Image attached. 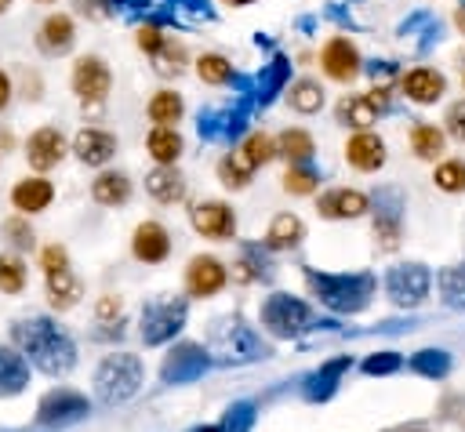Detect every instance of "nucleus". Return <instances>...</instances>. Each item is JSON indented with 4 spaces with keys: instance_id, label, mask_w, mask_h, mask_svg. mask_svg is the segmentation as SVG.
Wrapping results in <instances>:
<instances>
[{
    "instance_id": "nucleus-20",
    "label": "nucleus",
    "mask_w": 465,
    "mask_h": 432,
    "mask_svg": "<svg viewBox=\"0 0 465 432\" xmlns=\"http://www.w3.org/2000/svg\"><path fill=\"white\" fill-rule=\"evenodd\" d=\"M131 250H134L138 261L156 265V261H163L171 254V236H167V229L160 221H142L134 229V236H131Z\"/></svg>"
},
{
    "instance_id": "nucleus-50",
    "label": "nucleus",
    "mask_w": 465,
    "mask_h": 432,
    "mask_svg": "<svg viewBox=\"0 0 465 432\" xmlns=\"http://www.w3.org/2000/svg\"><path fill=\"white\" fill-rule=\"evenodd\" d=\"M432 25H440V18H436L432 11H414L411 18H403V22H400V36H414L418 29H421V33H429Z\"/></svg>"
},
{
    "instance_id": "nucleus-41",
    "label": "nucleus",
    "mask_w": 465,
    "mask_h": 432,
    "mask_svg": "<svg viewBox=\"0 0 465 432\" xmlns=\"http://www.w3.org/2000/svg\"><path fill=\"white\" fill-rule=\"evenodd\" d=\"M316 171L309 167V163H287V171H283V189L291 192V196H309L312 189H316Z\"/></svg>"
},
{
    "instance_id": "nucleus-23",
    "label": "nucleus",
    "mask_w": 465,
    "mask_h": 432,
    "mask_svg": "<svg viewBox=\"0 0 465 432\" xmlns=\"http://www.w3.org/2000/svg\"><path fill=\"white\" fill-rule=\"evenodd\" d=\"M73 40H76V25L69 15H47L36 33V47L44 54H65L73 47Z\"/></svg>"
},
{
    "instance_id": "nucleus-14",
    "label": "nucleus",
    "mask_w": 465,
    "mask_h": 432,
    "mask_svg": "<svg viewBox=\"0 0 465 432\" xmlns=\"http://www.w3.org/2000/svg\"><path fill=\"white\" fill-rule=\"evenodd\" d=\"M189 221H193V229H196L203 240H232V232H236V214H232V207L222 203V200H203V203H196L193 214H189Z\"/></svg>"
},
{
    "instance_id": "nucleus-3",
    "label": "nucleus",
    "mask_w": 465,
    "mask_h": 432,
    "mask_svg": "<svg viewBox=\"0 0 465 432\" xmlns=\"http://www.w3.org/2000/svg\"><path fill=\"white\" fill-rule=\"evenodd\" d=\"M138 385H142V359L131 352H113L94 370V396L109 407L131 399L138 392Z\"/></svg>"
},
{
    "instance_id": "nucleus-7",
    "label": "nucleus",
    "mask_w": 465,
    "mask_h": 432,
    "mask_svg": "<svg viewBox=\"0 0 465 432\" xmlns=\"http://www.w3.org/2000/svg\"><path fill=\"white\" fill-rule=\"evenodd\" d=\"M214 349H218V356L225 363H254V359H265L269 356V345L243 319H229L225 327H218Z\"/></svg>"
},
{
    "instance_id": "nucleus-60",
    "label": "nucleus",
    "mask_w": 465,
    "mask_h": 432,
    "mask_svg": "<svg viewBox=\"0 0 465 432\" xmlns=\"http://www.w3.org/2000/svg\"><path fill=\"white\" fill-rule=\"evenodd\" d=\"M189 432H218V425H196V428H189Z\"/></svg>"
},
{
    "instance_id": "nucleus-16",
    "label": "nucleus",
    "mask_w": 465,
    "mask_h": 432,
    "mask_svg": "<svg viewBox=\"0 0 465 432\" xmlns=\"http://www.w3.org/2000/svg\"><path fill=\"white\" fill-rule=\"evenodd\" d=\"M400 91H403L414 105H432V102L443 98L447 80H443V73H436V69H429V65H414V69H407V73L400 76Z\"/></svg>"
},
{
    "instance_id": "nucleus-46",
    "label": "nucleus",
    "mask_w": 465,
    "mask_h": 432,
    "mask_svg": "<svg viewBox=\"0 0 465 432\" xmlns=\"http://www.w3.org/2000/svg\"><path fill=\"white\" fill-rule=\"evenodd\" d=\"M25 287V265L15 254H0V290L4 294H18Z\"/></svg>"
},
{
    "instance_id": "nucleus-6",
    "label": "nucleus",
    "mask_w": 465,
    "mask_h": 432,
    "mask_svg": "<svg viewBox=\"0 0 465 432\" xmlns=\"http://www.w3.org/2000/svg\"><path fill=\"white\" fill-rule=\"evenodd\" d=\"M251 113H254V98H236V105L229 109H203L196 131L203 142H236L247 131Z\"/></svg>"
},
{
    "instance_id": "nucleus-42",
    "label": "nucleus",
    "mask_w": 465,
    "mask_h": 432,
    "mask_svg": "<svg viewBox=\"0 0 465 432\" xmlns=\"http://www.w3.org/2000/svg\"><path fill=\"white\" fill-rule=\"evenodd\" d=\"M218 182H222L225 189H247V185H251V171L240 163L236 152H229V156L218 160Z\"/></svg>"
},
{
    "instance_id": "nucleus-1",
    "label": "nucleus",
    "mask_w": 465,
    "mask_h": 432,
    "mask_svg": "<svg viewBox=\"0 0 465 432\" xmlns=\"http://www.w3.org/2000/svg\"><path fill=\"white\" fill-rule=\"evenodd\" d=\"M11 338L18 345L22 356H29V363H36L44 374L58 378V374H69L73 363H76V345L73 338L47 316H29V319H18L11 327Z\"/></svg>"
},
{
    "instance_id": "nucleus-29",
    "label": "nucleus",
    "mask_w": 465,
    "mask_h": 432,
    "mask_svg": "<svg viewBox=\"0 0 465 432\" xmlns=\"http://www.w3.org/2000/svg\"><path fill=\"white\" fill-rule=\"evenodd\" d=\"M145 149H149V156L156 160V167H174V160L182 156V134H178V127H153L149 131V138H145Z\"/></svg>"
},
{
    "instance_id": "nucleus-37",
    "label": "nucleus",
    "mask_w": 465,
    "mask_h": 432,
    "mask_svg": "<svg viewBox=\"0 0 465 432\" xmlns=\"http://www.w3.org/2000/svg\"><path fill=\"white\" fill-rule=\"evenodd\" d=\"M287 102H291V109H294V113L312 116V113H320V109H323V87H320L316 80H298V83L291 87Z\"/></svg>"
},
{
    "instance_id": "nucleus-15",
    "label": "nucleus",
    "mask_w": 465,
    "mask_h": 432,
    "mask_svg": "<svg viewBox=\"0 0 465 432\" xmlns=\"http://www.w3.org/2000/svg\"><path fill=\"white\" fill-rule=\"evenodd\" d=\"M225 280H229L225 265H222L218 258H211V254H196V258L189 261V269H185V290H189L193 298H211V294H218V290L225 287Z\"/></svg>"
},
{
    "instance_id": "nucleus-25",
    "label": "nucleus",
    "mask_w": 465,
    "mask_h": 432,
    "mask_svg": "<svg viewBox=\"0 0 465 432\" xmlns=\"http://www.w3.org/2000/svg\"><path fill=\"white\" fill-rule=\"evenodd\" d=\"M287 80H291V62L283 58V54H276L269 65H262V73L254 76V105H269L283 87H287Z\"/></svg>"
},
{
    "instance_id": "nucleus-24",
    "label": "nucleus",
    "mask_w": 465,
    "mask_h": 432,
    "mask_svg": "<svg viewBox=\"0 0 465 432\" xmlns=\"http://www.w3.org/2000/svg\"><path fill=\"white\" fill-rule=\"evenodd\" d=\"M54 200V185L47 178H22L15 189H11V203L22 211V214H36V211H47Z\"/></svg>"
},
{
    "instance_id": "nucleus-53",
    "label": "nucleus",
    "mask_w": 465,
    "mask_h": 432,
    "mask_svg": "<svg viewBox=\"0 0 465 432\" xmlns=\"http://www.w3.org/2000/svg\"><path fill=\"white\" fill-rule=\"evenodd\" d=\"M367 73H371L374 87H389V80L396 76V62H374V65H367Z\"/></svg>"
},
{
    "instance_id": "nucleus-58",
    "label": "nucleus",
    "mask_w": 465,
    "mask_h": 432,
    "mask_svg": "<svg viewBox=\"0 0 465 432\" xmlns=\"http://www.w3.org/2000/svg\"><path fill=\"white\" fill-rule=\"evenodd\" d=\"M11 102V80H7V73H0V109Z\"/></svg>"
},
{
    "instance_id": "nucleus-36",
    "label": "nucleus",
    "mask_w": 465,
    "mask_h": 432,
    "mask_svg": "<svg viewBox=\"0 0 465 432\" xmlns=\"http://www.w3.org/2000/svg\"><path fill=\"white\" fill-rule=\"evenodd\" d=\"M240 163L247 167V171H254V167H265L272 156H276V142L269 138V134H262V131H254V134H247L243 138V145H240Z\"/></svg>"
},
{
    "instance_id": "nucleus-21",
    "label": "nucleus",
    "mask_w": 465,
    "mask_h": 432,
    "mask_svg": "<svg viewBox=\"0 0 465 432\" xmlns=\"http://www.w3.org/2000/svg\"><path fill=\"white\" fill-rule=\"evenodd\" d=\"M352 367V359L349 356H334V359H327L320 370H312L309 378H305V385H302V396L309 399V403H323V399H331L334 396V388H338V381H341V374Z\"/></svg>"
},
{
    "instance_id": "nucleus-17",
    "label": "nucleus",
    "mask_w": 465,
    "mask_h": 432,
    "mask_svg": "<svg viewBox=\"0 0 465 432\" xmlns=\"http://www.w3.org/2000/svg\"><path fill=\"white\" fill-rule=\"evenodd\" d=\"M62 156H65V138H62L58 127H40V131L29 134L25 160H29L33 171H51V167H58Z\"/></svg>"
},
{
    "instance_id": "nucleus-4",
    "label": "nucleus",
    "mask_w": 465,
    "mask_h": 432,
    "mask_svg": "<svg viewBox=\"0 0 465 432\" xmlns=\"http://www.w3.org/2000/svg\"><path fill=\"white\" fill-rule=\"evenodd\" d=\"M312 309L302 301V298H291V294H269L262 301V327L272 334V338H298L312 327Z\"/></svg>"
},
{
    "instance_id": "nucleus-2",
    "label": "nucleus",
    "mask_w": 465,
    "mask_h": 432,
    "mask_svg": "<svg viewBox=\"0 0 465 432\" xmlns=\"http://www.w3.org/2000/svg\"><path fill=\"white\" fill-rule=\"evenodd\" d=\"M305 283L309 290L320 298V305H327L331 312H363L374 298V276L371 272H316L305 269Z\"/></svg>"
},
{
    "instance_id": "nucleus-10",
    "label": "nucleus",
    "mask_w": 465,
    "mask_h": 432,
    "mask_svg": "<svg viewBox=\"0 0 465 432\" xmlns=\"http://www.w3.org/2000/svg\"><path fill=\"white\" fill-rule=\"evenodd\" d=\"M429 287H432V272L421 265V261H403V265H392L389 276H385V290L396 305L403 309H414L429 298Z\"/></svg>"
},
{
    "instance_id": "nucleus-56",
    "label": "nucleus",
    "mask_w": 465,
    "mask_h": 432,
    "mask_svg": "<svg viewBox=\"0 0 465 432\" xmlns=\"http://www.w3.org/2000/svg\"><path fill=\"white\" fill-rule=\"evenodd\" d=\"M323 15H327L331 22H338V25H349V29L356 25V22H352V15H349V11H341V4H327V7H323Z\"/></svg>"
},
{
    "instance_id": "nucleus-32",
    "label": "nucleus",
    "mask_w": 465,
    "mask_h": 432,
    "mask_svg": "<svg viewBox=\"0 0 465 432\" xmlns=\"http://www.w3.org/2000/svg\"><path fill=\"white\" fill-rule=\"evenodd\" d=\"M276 152L287 160V163H309L316 145H312V134L302 131V127H287L280 138H276Z\"/></svg>"
},
{
    "instance_id": "nucleus-44",
    "label": "nucleus",
    "mask_w": 465,
    "mask_h": 432,
    "mask_svg": "<svg viewBox=\"0 0 465 432\" xmlns=\"http://www.w3.org/2000/svg\"><path fill=\"white\" fill-rule=\"evenodd\" d=\"M251 425H254V403L251 399H240V403H232L222 414L218 432H251Z\"/></svg>"
},
{
    "instance_id": "nucleus-8",
    "label": "nucleus",
    "mask_w": 465,
    "mask_h": 432,
    "mask_svg": "<svg viewBox=\"0 0 465 432\" xmlns=\"http://www.w3.org/2000/svg\"><path fill=\"white\" fill-rule=\"evenodd\" d=\"M91 414V403L84 392L76 388H51L40 403H36V421L44 428H65V425H76Z\"/></svg>"
},
{
    "instance_id": "nucleus-30",
    "label": "nucleus",
    "mask_w": 465,
    "mask_h": 432,
    "mask_svg": "<svg viewBox=\"0 0 465 432\" xmlns=\"http://www.w3.org/2000/svg\"><path fill=\"white\" fill-rule=\"evenodd\" d=\"M302 236H305V225L298 214H276L269 221V232H265V247L269 250H291L302 243Z\"/></svg>"
},
{
    "instance_id": "nucleus-63",
    "label": "nucleus",
    "mask_w": 465,
    "mask_h": 432,
    "mask_svg": "<svg viewBox=\"0 0 465 432\" xmlns=\"http://www.w3.org/2000/svg\"><path fill=\"white\" fill-rule=\"evenodd\" d=\"M11 7V0H0V11H7Z\"/></svg>"
},
{
    "instance_id": "nucleus-43",
    "label": "nucleus",
    "mask_w": 465,
    "mask_h": 432,
    "mask_svg": "<svg viewBox=\"0 0 465 432\" xmlns=\"http://www.w3.org/2000/svg\"><path fill=\"white\" fill-rule=\"evenodd\" d=\"M436 189L443 192H465V160H443L432 174Z\"/></svg>"
},
{
    "instance_id": "nucleus-61",
    "label": "nucleus",
    "mask_w": 465,
    "mask_h": 432,
    "mask_svg": "<svg viewBox=\"0 0 465 432\" xmlns=\"http://www.w3.org/2000/svg\"><path fill=\"white\" fill-rule=\"evenodd\" d=\"M222 4H229V7H243V4H254V0H222Z\"/></svg>"
},
{
    "instance_id": "nucleus-52",
    "label": "nucleus",
    "mask_w": 465,
    "mask_h": 432,
    "mask_svg": "<svg viewBox=\"0 0 465 432\" xmlns=\"http://www.w3.org/2000/svg\"><path fill=\"white\" fill-rule=\"evenodd\" d=\"M40 265H44V272H58V269H69V254H65V247H58V243L44 247V254H40Z\"/></svg>"
},
{
    "instance_id": "nucleus-26",
    "label": "nucleus",
    "mask_w": 465,
    "mask_h": 432,
    "mask_svg": "<svg viewBox=\"0 0 465 432\" xmlns=\"http://www.w3.org/2000/svg\"><path fill=\"white\" fill-rule=\"evenodd\" d=\"M29 385V363L18 349L0 345V396H18Z\"/></svg>"
},
{
    "instance_id": "nucleus-51",
    "label": "nucleus",
    "mask_w": 465,
    "mask_h": 432,
    "mask_svg": "<svg viewBox=\"0 0 465 432\" xmlns=\"http://www.w3.org/2000/svg\"><path fill=\"white\" fill-rule=\"evenodd\" d=\"M443 123H447V134H450L454 142H465V98L454 102V105H447Z\"/></svg>"
},
{
    "instance_id": "nucleus-11",
    "label": "nucleus",
    "mask_w": 465,
    "mask_h": 432,
    "mask_svg": "<svg viewBox=\"0 0 465 432\" xmlns=\"http://www.w3.org/2000/svg\"><path fill=\"white\" fill-rule=\"evenodd\" d=\"M109 87H113V73H109L105 58H98V54L76 58V65H73V94H76L84 105L105 102Z\"/></svg>"
},
{
    "instance_id": "nucleus-55",
    "label": "nucleus",
    "mask_w": 465,
    "mask_h": 432,
    "mask_svg": "<svg viewBox=\"0 0 465 432\" xmlns=\"http://www.w3.org/2000/svg\"><path fill=\"white\" fill-rule=\"evenodd\" d=\"M367 102H371L378 113H385V109L392 105V98H389V87H371V91H367Z\"/></svg>"
},
{
    "instance_id": "nucleus-13",
    "label": "nucleus",
    "mask_w": 465,
    "mask_h": 432,
    "mask_svg": "<svg viewBox=\"0 0 465 432\" xmlns=\"http://www.w3.org/2000/svg\"><path fill=\"white\" fill-rule=\"evenodd\" d=\"M320 65L334 83H352L363 73V58L349 36H331L320 51Z\"/></svg>"
},
{
    "instance_id": "nucleus-9",
    "label": "nucleus",
    "mask_w": 465,
    "mask_h": 432,
    "mask_svg": "<svg viewBox=\"0 0 465 432\" xmlns=\"http://www.w3.org/2000/svg\"><path fill=\"white\" fill-rule=\"evenodd\" d=\"M374 243L378 250H396L403 240V196L400 189H378L374 192Z\"/></svg>"
},
{
    "instance_id": "nucleus-22",
    "label": "nucleus",
    "mask_w": 465,
    "mask_h": 432,
    "mask_svg": "<svg viewBox=\"0 0 465 432\" xmlns=\"http://www.w3.org/2000/svg\"><path fill=\"white\" fill-rule=\"evenodd\" d=\"M316 211L323 214V218H360V214H367L371 211V200L360 192V189H331V192H323L320 196V203H316Z\"/></svg>"
},
{
    "instance_id": "nucleus-62",
    "label": "nucleus",
    "mask_w": 465,
    "mask_h": 432,
    "mask_svg": "<svg viewBox=\"0 0 465 432\" xmlns=\"http://www.w3.org/2000/svg\"><path fill=\"white\" fill-rule=\"evenodd\" d=\"M389 432H425V428H418V425H411V428H407V425H403V428H389Z\"/></svg>"
},
{
    "instance_id": "nucleus-57",
    "label": "nucleus",
    "mask_w": 465,
    "mask_h": 432,
    "mask_svg": "<svg viewBox=\"0 0 465 432\" xmlns=\"http://www.w3.org/2000/svg\"><path fill=\"white\" fill-rule=\"evenodd\" d=\"M178 4H182L185 11H193V15H211V11H207V7H211L207 0H178Z\"/></svg>"
},
{
    "instance_id": "nucleus-64",
    "label": "nucleus",
    "mask_w": 465,
    "mask_h": 432,
    "mask_svg": "<svg viewBox=\"0 0 465 432\" xmlns=\"http://www.w3.org/2000/svg\"><path fill=\"white\" fill-rule=\"evenodd\" d=\"M40 4H51V0H40Z\"/></svg>"
},
{
    "instance_id": "nucleus-18",
    "label": "nucleus",
    "mask_w": 465,
    "mask_h": 432,
    "mask_svg": "<svg viewBox=\"0 0 465 432\" xmlns=\"http://www.w3.org/2000/svg\"><path fill=\"white\" fill-rule=\"evenodd\" d=\"M73 152H76L80 163L102 167V163H109L113 152H116V134H109V131H102V127H84V131L73 138Z\"/></svg>"
},
{
    "instance_id": "nucleus-12",
    "label": "nucleus",
    "mask_w": 465,
    "mask_h": 432,
    "mask_svg": "<svg viewBox=\"0 0 465 432\" xmlns=\"http://www.w3.org/2000/svg\"><path fill=\"white\" fill-rule=\"evenodd\" d=\"M207 367H211L207 349H200V345H193V341H182V345H174V349L163 356L160 378H163L167 385H185V381H196Z\"/></svg>"
},
{
    "instance_id": "nucleus-54",
    "label": "nucleus",
    "mask_w": 465,
    "mask_h": 432,
    "mask_svg": "<svg viewBox=\"0 0 465 432\" xmlns=\"http://www.w3.org/2000/svg\"><path fill=\"white\" fill-rule=\"evenodd\" d=\"M120 298H113V294H105V298H98V309H94V316L102 319V323H109V319H120Z\"/></svg>"
},
{
    "instance_id": "nucleus-40",
    "label": "nucleus",
    "mask_w": 465,
    "mask_h": 432,
    "mask_svg": "<svg viewBox=\"0 0 465 432\" xmlns=\"http://www.w3.org/2000/svg\"><path fill=\"white\" fill-rule=\"evenodd\" d=\"M196 76L211 87H222V83H232V65L225 54H200L196 58Z\"/></svg>"
},
{
    "instance_id": "nucleus-34",
    "label": "nucleus",
    "mask_w": 465,
    "mask_h": 432,
    "mask_svg": "<svg viewBox=\"0 0 465 432\" xmlns=\"http://www.w3.org/2000/svg\"><path fill=\"white\" fill-rule=\"evenodd\" d=\"M47 301L54 309H73L80 301V280L69 272V269H58V272H47Z\"/></svg>"
},
{
    "instance_id": "nucleus-39",
    "label": "nucleus",
    "mask_w": 465,
    "mask_h": 432,
    "mask_svg": "<svg viewBox=\"0 0 465 432\" xmlns=\"http://www.w3.org/2000/svg\"><path fill=\"white\" fill-rule=\"evenodd\" d=\"M411 370L421 378H443L450 370V352L447 349H421L411 356Z\"/></svg>"
},
{
    "instance_id": "nucleus-38",
    "label": "nucleus",
    "mask_w": 465,
    "mask_h": 432,
    "mask_svg": "<svg viewBox=\"0 0 465 432\" xmlns=\"http://www.w3.org/2000/svg\"><path fill=\"white\" fill-rule=\"evenodd\" d=\"M440 298L447 309H465V269L461 265L440 269Z\"/></svg>"
},
{
    "instance_id": "nucleus-28",
    "label": "nucleus",
    "mask_w": 465,
    "mask_h": 432,
    "mask_svg": "<svg viewBox=\"0 0 465 432\" xmlns=\"http://www.w3.org/2000/svg\"><path fill=\"white\" fill-rule=\"evenodd\" d=\"M127 196H131V182L124 171H102L91 182V200L102 207H120V203H127Z\"/></svg>"
},
{
    "instance_id": "nucleus-5",
    "label": "nucleus",
    "mask_w": 465,
    "mask_h": 432,
    "mask_svg": "<svg viewBox=\"0 0 465 432\" xmlns=\"http://www.w3.org/2000/svg\"><path fill=\"white\" fill-rule=\"evenodd\" d=\"M185 298H153L142 305V341L145 345H163L171 341L182 323H185Z\"/></svg>"
},
{
    "instance_id": "nucleus-48",
    "label": "nucleus",
    "mask_w": 465,
    "mask_h": 432,
    "mask_svg": "<svg viewBox=\"0 0 465 432\" xmlns=\"http://www.w3.org/2000/svg\"><path fill=\"white\" fill-rule=\"evenodd\" d=\"M400 352H374V356H367L363 359V374H371V378H381V374H392V370H400Z\"/></svg>"
},
{
    "instance_id": "nucleus-19",
    "label": "nucleus",
    "mask_w": 465,
    "mask_h": 432,
    "mask_svg": "<svg viewBox=\"0 0 465 432\" xmlns=\"http://www.w3.org/2000/svg\"><path fill=\"white\" fill-rule=\"evenodd\" d=\"M345 160H349L352 171L371 174V171H378V167L385 163V142H381L374 131H356V134L345 142Z\"/></svg>"
},
{
    "instance_id": "nucleus-59",
    "label": "nucleus",
    "mask_w": 465,
    "mask_h": 432,
    "mask_svg": "<svg viewBox=\"0 0 465 432\" xmlns=\"http://www.w3.org/2000/svg\"><path fill=\"white\" fill-rule=\"evenodd\" d=\"M454 22H458V29H461V33H465V0H461V4H458V11H454Z\"/></svg>"
},
{
    "instance_id": "nucleus-31",
    "label": "nucleus",
    "mask_w": 465,
    "mask_h": 432,
    "mask_svg": "<svg viewBox=\"0 0 465 432\" xmlns=\"http://www.w3.org/2000/svg\"><path fill=\"white\" fill-rule=\"evenodd\" d=\"M145 113H149V120H153L156 127H174V123L185 116V102H182L178 91H156V94L149 98Z\"/></svg>"
},
{
    "instance_id": "nucleus-45",
    "label": "nucleus",
    "mask_w": 465,
    "mask_h": 432,
    "mask_svg": "<svg viewBox=\"0 0 465 432\" xmlns=\"http://www.w3.org/2000/svg\"><path fill=\"white\" fill-rule=\"evenodd\" d=\"M182 65H185V44L167 36V44H163L160 54H156V73H160V76H178Z\"/></svg>"
},
{
    "instance_id": "nucleus-47",
    "label": "nucleus",
    "mask_w": 465,
    "mask_h": 432,
    "mask_svg": "<svg viewBox=\"0 0 465 432\" xmlns=\"http://www.w3.org/2000/svg\"><path fill=\"white\" fill-rule=\"evenodd\" d=\"M134 44H138V51H145V54H160V47L167 44V36L160 33V25H153V22H138L134 25Z\"/></svg>"
},
{
    "instance_id": "nucleus-49",
    "label": "nucleus",
    "mask_w": 465,
    "mask_h": 432,
    "mask_svg": "<svg viewBox=\"0 0 465 432\" xmlns=\"http://www.w3.org/2000/svg\"><path fill=\"white\" fill-rule=\"evenodd\" d=\"M4 236L15 243V247H33V229H29V221L25 218H7L4 221Z\"/></svg>"
},
{
    "instance_id": "nucleus-27",
    "label": "nucleus",
    "mask_w": 465,
    "mask_h": 432,
    "mask_svg": "<svg viewBox=\"0 0 465 432\" xmlns=\"http://www.w3.org/2000/svg\"><path fill=\"white\" fill-rule=\"evenodd\" d=\"M145 192L156 203H178L185 196V178L174 167H156V171L145 174Z\"/></svg>"
},
{
    "instance_id": "nucleus-33",
    "label": "nucleus",
    "mask_w": 465,
    "mask_h": 432,
    "mask_svg": "<svg viewBox=\"0 0 465 432\" xmlns=\"http://www.w3.org/2000/svg\"><path fill=\"white\" fill-rule=\"evenodd\" d=\"M374 120H378V109L367 102V94H349V98L338 102V123L356 127V131H367Z\"/></svg>"
},
{
    "instance_id": "nucleus-35",
    "label": "nucleus",
    "mask_w": 465,
    "mask_h": 432,
    "mask_svg": "<svg viewBox=\"0 0 465 432\" xmlns=\"http://www.w3.org/2000/svg\"><path fill=\"white\" fill-rule=\"evenodd\" d=\"M447 145V134L436 127V123H414L411 127V149L418 160H436Z\"/></svg>"
}]
</instances>
